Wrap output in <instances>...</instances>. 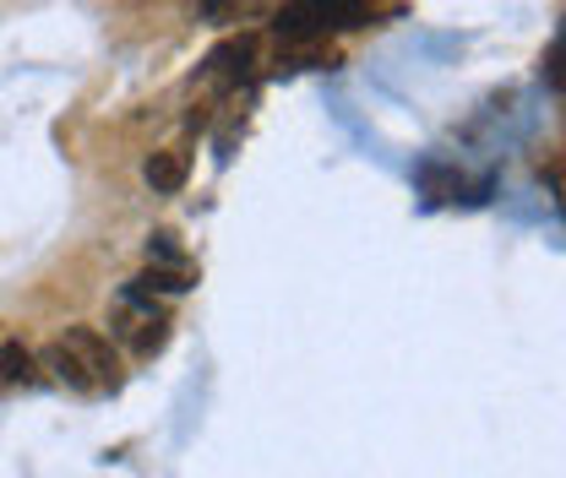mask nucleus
<instances>
[{"label":"nucleus","instance_id":"nucleus-1","mask_svg":"<svg viewBox=\"0 0 566 478\" xmlns=\"http://www.w3.org/2000/svg\"><path fill=\"white\" fill-rule=\"evenodd\" d=\"M44 370H55V381L71 392H115L120 386V359L115 342L104 338L98 327H66L61 338L44 348Z\"/></svg>","mask_w":566,"mask_h":478},{"label":"nucleus","instance_id":"nucleus-2","mask_svg":"<svg viewBox=\"0 0 566 478\" xmlns=\"http://www.w3.org/2000/svg\"><path fill=\"white\" fill-rule=\"evenodd\" d=\"M365 22V0H289L273 17V33L283 44H316L327 33H344Z\"/></svg>","mask_w":566,"mask_h":478},{"label":"nucleus","instance_id":"nucleus-3","mask_svg":"<svg viewBox=\"0 0 566 478\" xmlns=\"http://www.w3.org/2000/svg\"><path fill=\"white\" fill-rule=\"evenodd\" d=\"M147 299H153V294L132 288V294L120 299V316H115V321H120L115 332H120V338H132V353H137V359H153V353L169 342V316H164V310H153Z\"/></svg>","mask_w":566,"mask_h":478},{"label":"nucleus","instance_id":"nucleus-4","mask_svg":"<svg viewBox=\"0 0 566 478\" xmlns=\"http://www.w3.org/2000/svg\"><path fill=\"white\" fill-rule=\"evenodd\" d=\"M186 174H191V163H186V152H175V147L147 152V163H142V180H147L158 196H175V191L186 185Z\"/></svg>","mask_w":566,"mask_h":478},{"label":"nucleus","instance_id":"nucleus-5","mask_svg":"<svg viewBox=\"0 0 566 478\" xmlns=\"http://www.w3.org/2000/svg\"><path fill=\"white\" fill-rule=\"evenodd\" d=\"M39 381V359L22 338L0 342V392H17V386H33Z\"/></svg>","mask_w":566,"mask_h":478},{"label":"nucleus","instance_id":"nucleus-6","mask_svg":"<svg viewBox=\"0 0 566 478\" xmlns=\"http://www.w3.org/2000/svg\"><path fill=\"white\" fill-rule=\"evenodd\" d=\"M251 61H256V39H229L223 50H212V61H208V71L218 76V82H240L245 71H251Z\"/></svg>","mask_w":566,"mask_h":478},{"label":"nucleus","instance_id":"nucleus-7","mask_svg":"<svg viewBox=\"0 0 566 478\" xmlns=\"http://www.w3.org/2000/svg\"><path fill=\"white\" fill-rule=\"evenodd\" d=\"M256 6H268V0H202V11H208L212 22H229V17H245V11H256Z\"/></svg>","mask_w":566,"mask_h":478}]
</instances>
